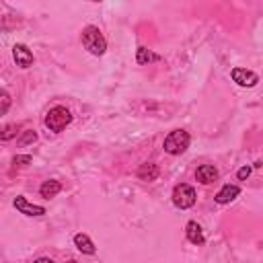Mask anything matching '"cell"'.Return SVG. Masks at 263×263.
<instances>
[{"label": "cell", "mask_w": 263, "mask_h": 263, "mask_svg": "<svg viewBox=\"0 0 263 263\" xmlns=\"http://www.w3.org/2000/svg\"><path fill=\"white\" fill-rule=\"evenodd\" d=\"M82 45L92 53V55H103L107 51V41L103 37V33L99 31V27L88 25L82 31Z\"/></svg>", "instance_id": "6da1fadb"}, {"label": "cell", "mask_w": 263, "mask_h": 263, "mask_svg": "<svg viewBox=\"0 0 263 263\" xmlns=\"http://www.w3.org/2000/svg\"><path fill=\"white\" fill-rule=\"evenodd\" d=\"M189 134L185 129H173L166 138H164V152L177 156V154H183L187 148H189Z\"/></svg>", "instance_id": "7a4b0ae2"}, {"label": "cell", "mask_w": 263, "mask_h": 263, "mask_svg": "<svg viewBox=\"0 0 263 263\" xmlns=\"http://www.w3.org/2000/svg\"><path fill=\"white\" fill-rule=\"evenodd\" d=\"M70 121H72V113L66 109V107H53V109H49L47 111V115H45V125H47V129L49 132H62L66 125H70Z\"/></svg>", "instance_id": "3957f363"}, {"label": "cell", "mask_w": 263, "mask_h": 263, "mask_svg": "<svg viewBox=\"0 0 263 263\" xmlns=\"http://www.w3.org/2000/svg\"><path fill=\"white\" fill-rule=\"evenodd\" d=\"M195 189L191 187V185H187V183H179V185H175V189H173V203L177 205V208H181V210H187V208H191L193 203H195Z\"/></svg>", "instance_id": "277c9868"}, {"label": "cell", "mask_w": 263, "mask_h": 263, "mask_svg": "<svg viewBox=\"0 0 263 263\" xmlns=\"http://www.w3.org/2000/svg\"><path fill=\"white\" fill-rule=\"evenodd\" d=\"M230 76H232V80H234L236 84H240V86H255V84L259 82V76H257L255 72L247 70V68H234V70L230 72Z\"/></svg>", "instance_id": "5b68a950"}, {"label": "cell", "mask_w": 263, "mask_h": 263, "mask_svg": "<svg viewBox=\"0 0 263 263\" xmlns=\"http://www.w3.org/2000/svg\"><path fill=\"white\" fill-rule=\"evenodd\" d=\"M12 58H14L18 68H29L33 64V53H31V49L25 43H16L12 47Z\"/></svg>", "instance_id": "8992f818"}, {"label": "cell", "mask_w": 263, "mask_h": 263, "mask_svg": "<svg viewBox=\"0 0 263 263\" xmlns=\"http://www.w3.org/2000/svg\"><path fill=\"white\" fill-rule=\"evenodd\" d=\"M14 208H16L21 214H25V216H43V214H45V208H43V205L29 203L23 195L14 197Z\"/></svg>", "instance_id": "52a82bcc"}, {"label": "cell", "mask_w": 263, "mask_h": 263, "mask_svg": "<svg viewBox=\"0 0 263 263\" xmlns=\"http://www.w3.org/2000/svg\"><path fill=\"white\" fill-rule=\"evenodd\" d=\"M195 179L199 183H203V185H210V183H214L218 179V168L212 166V164H201L195 171Z\"/></svg>", "instance_id": "ba28073f"}, {"label": "cell", "mask_w": 263, "mask_h": 263, "mask_svg": "<svg viewBox=\"0 0 263 263\" xmlns=\"http://www.w3.org/2000/svg\"><path fill=\"white\" fill-rule=\"evenodd\" d=\"M185 234H187V238H189V242H193V245H203V232H201V226L197 224V222H187V226H185Z\"/></svg>", "instance_id": "9c48e42d"}, {"label": "cell", "mask_w": 263, "mask_h": 263, "mask_svg": "<svg viewBox=\"0 0 263 263\" xmlns=\"http://www.w3.org/2000/svg\"><path fill=\"white\" fill-rule=\"evenodd\" d=\"M238 193H240V189L236 187V185H224L218 193H216V201L218 203H228V201H232L234 197H238Z\"/></svg>", "instance_id": "30bf717a"}, {"label": "cell", "mask_w": 263, "mask_h": 263, "mask_svg": "<svg viewBox=\"0 0 263 263\" xmlns=\"http://www.w3.org/2000/svg\"><path fill=\"white\" fill-rule=\"evenodd\" d=\"M60 191H62V185H60V181H53V179L45 181V183L39 187V193H41V197H45V199L55 197Z\"/></svg>", "instance_id": "8fae6325"}, {"label": "cell", "mask_w": 263, "mask_h": 263, "mask_svg": "<svg viewBox=\"0 0 263 263\" xmlns=\"http://www.w3.org/2000/svg\"><path fill=\"white\" fill-rule=\"evenodd\" d=\"M74 245L78 247V251H82V253H86V255H95V245H92V240L86 236V234H82V232H78L76 236H74Z\"/></svg>", "instance_id": "7c38bea8"}, {"label": "cell", "mask_w": 263, "mask_h": 263, "mask_svg": "<svg viewBox=\"0 0 263 263\" xmlns=\"http://www.w3.org/2000/svg\"><path fill=\"white\" fill-rule=\"evenodd\" d=\"M138 177H140L142 181H154V179L158 177V166L152 164V162H144V164H140V168H138Z\"/></svg>", "instance_id": "4fadbf2b"}, {"label": "cell", "mask_w": 263, "mask_h": 263, "mask_svg": "<svg viewBox=\"0 0 263 263\" xmlns=\"http://www.w3.org/2000/svg\"><path fill=\"white\" fill-rule=\"evenodd\" d=\"M156 60H160V55L152 53L146 47H138V55H136V62L138 64H150V62H156Z\"/></svg>", "instance_id": "5bb4252c"}, {"label": "cell", "mask_w": 263, "mask_h": 263, "mask_svg": "<svg viewBox=\"0 0 263 263\" xmlns=\"http://www.w3.org/2000/svg\"><path fill=\"white\" fill-rule=\"evenodd\" d=\"M16 134H18V125L10 123V125H6V127L0 129V140H10V138H14Z\"/></svg>", "instance_id": "9a60e30c"}, {"label": "cell", "mask_w": 263, "mask_h": 263, "mask_svg": "<svg viewBox=\"0 0 263 263\" xmlns=\"http://www.w3.org/2000/svg\"><path fill=\"white\" fill-rule=\"evenodd\" d=\"M8 109H10V95L4 88H0V115H4Z\"/></svg>", "instance_id": "2e32d148"}, {"label": "cell", "mask_w": 263, "mask_h": 263, "mask_svg": "<svg viewBox=\"0 0 263 263\" xmlns=\"http://www.w3.org/2000/svg\"><path fill=\"white\" fill-rule=\"evenodd\" d=\"M31 162V156L29 154H16L14 158H12V164L14 166H25V164H29Z\"/></svg>", "instance_id": "e0dca14e"}, {"label": "cell", "mask_w": 263, "mask_h": 263, "mask_svg": "<svg viewBox=\"0 0 263 263\" xmlns=\"http://www.w3.org/2000/svg\"><path fill=\"white\" fill-rule=\"evenodd\" d=\"M37 138V134L33 132V129H27V134L21 138V144H27V142H31V140H35Z\"/></svg>", "instance_id": "ac0fdd59"}, {"label": "cell", "mask_w": 263, "mask_h": 263, "mask_svg": "<svg viewBox=\"0 0 263 263\" xmlns=\"http://www.w3.org/2000/svg\"><path fill=\"white\" fill-rule=\"evenodd\" d=\"M236 175H238V179H240V181H245V179L251 175V166H242V168H238V173H236Z\"/></svg>", "instance_id": "d6986e66"}, {"label": "cell", "mask_w": 263, "mask_h": 263, "mask_svg": "<svg viewBox=\"0 0 263 263\" xmlns=\"http://www.w3.org/2000/svg\"><path fill=\"white\" fill-rule=\"evenodd\" d=\"M33 263H53L49 257H41V259H37V261H33Z\"/></svg>", "instance_id": "ffe728a7"}]
</instances>
